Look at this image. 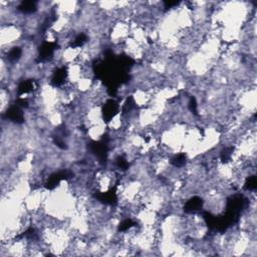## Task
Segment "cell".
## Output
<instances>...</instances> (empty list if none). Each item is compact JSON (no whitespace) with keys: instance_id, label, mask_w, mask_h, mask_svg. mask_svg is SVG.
Masks as SVG:
<instances>
[{"instance_id":"cell-1","label":"cell","mask_w":257,"mask_h":257,"mask_svg":"<svg viewBox=\"0 0 257 257\" xmlns=\"http://www.w3.org/2000/svg\"><path fill=\"white\" fill-rule=\"evenodd\" d=\"M107 134L106 121L92 124L86 128V137L92 142H99Z\"/></svg>"}]
</instances>
